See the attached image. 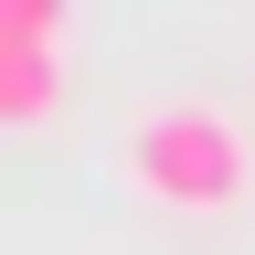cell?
<instances>
[{"instance_id":"3957f363","label":"cell","mask_w":255,"mask_h":255,"mask_svg":"<svg viewBox=\"0 0 255 255\" xmlns=\"http://www.w3.org/2000/svg\"><path fill=\"white\" fill-rule=\"evenodd\" d=\"M0 32H43V43H53V32H64V0H0Z\"/></svg>"},{"instance_id":"7a4b0ae2","label":"cell","mask_w":255,"mask_h":255,"mask_svg":"<svg viewBox=\"0 0 255 255\" xmlns=\"http://www.w3.org/2000/svg\"><path fill=\"white\" fill-rule=\"evenodd\" d=\"M53 96H64V53L43 32H0V128L53 117Z\"/></svg>"},{"instance_id":"6da1fadb","label":"cell","mask_w":255,"mask_h":255,"mask_svg":"<svg viewBox=\"0 0 255 255\" xmlns=\"http://www.w3.org/2000/svg\"><path fill=\"white\" fill-rule=\"evenodd\" d=\"M245 170H255V149L213 96H159L128 117V181L170 213H223L245 191Z\"/></svg>"}]
</instances>
